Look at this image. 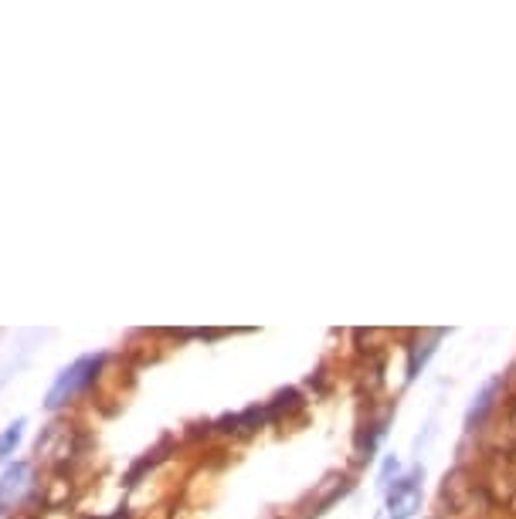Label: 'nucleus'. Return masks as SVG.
<instances>
[{
	"label": "nucleus",
	"instance_id": "1a4fd4ad",
	"mask_svg": "<svg viewBox=\"0 0 516 519\" xmlns=\"http://www.w3.org/2000/svg\"><path fill=\"white\" fill-rule=\"evenodd\" d=\"M496 391H500V380H493V384H486V391L476 397V404H472V408H469V418H466V421H469V428L476 425V421H483V414H486L489 408H493V394H496Z\"/></svg>",
	"mask_w": 516,
	"mask_h": 519
},
{
	"label": "nucleus",
	"instance_id": "20e7f679",
	"mask_svg": "<svg viewBox=\"0 0 516 519\" xmlns=\"http://www.w3.org/2000/svg\"><path fill=\"white\" fill-rule=\"evenodd\" d=\"M79 499V472H41V509L45 513H72Z\"/></svg>",
	"mask_w": 516,
	"mask_h": 519
},
{
	"label": "nucleus",
	"instance_id": "9d476101",
	"mask_svg": "<svg viewBox=\"0 0 516 519\" xmlns=\"http://www.w3.org/2000/svg\"><path fill=\"white\" fill-rule=\"evenodd\" d=\"M96 519H133V516H129V509H126V506H119L116 513H106V516H96Z\"/></svg>",
	"mask_w": 516,
	"mask_h": 519
},
{
	"label": "nucleus",
	"instance_id": "423d86ee",
	"mask_svg": "<svg viewBox=\"0 0 516 519\" xmlns=\"http://www.w3.org/2000/svg\"><path fill=\"white\" fill-rule=\"evenodd\" d=\"M170 448H174V438H163L160 445L146 448V452H143L140 458H136L133 465H129V472H126L123 486H126V489H136V486H140L146 472H153L160 462H167V452H170Z\"/></svg>",
	"mask_w": 516,
	"mask_h": 519
},
{
	"label": "nucleus",
	"instance_id": "9b49d317",
	"mask_svg": "<svg viewBox=\"0 0 516 519\" xmlns=\"http://www.w3.org/2000/svg\"><path fill=\"white\" fill-rule=\"evenodd\" d=\"M394 469H398V462H394V458H387V465H384V472H381V482H387V475H391Z\"/></svg>",
	"mask_w": 516,
	"mask_h": 519
},
{
	"label": "nucleus",
	"instance_id": "6e6552de",
	"mask_svg": "<svg viewBox=\"0 0 516 519\" xmlns=\"http://www.w3.org/2000/svg\"><path fill=\"white\" fill-rule=\"evenodd\" d=\"M24 428H28V421L17 418L0 431V462H7L11 455H17V448H21V441H24Z\"/></svg>",
	"mask_w": 516,
	"mask_h": 519
},
{
	"label": "nucleus",
	"instance_id": "39448f33",
	"mask_svg": "<svg viewBox=\"0 0 516 519\" xmlns=\"http://www.w3.org/2000/svg\"><path fill=\"white\" fill-rule=\"evenodd\" d=\"M418 479H421V472H411V475H404V479L394 482V489L387 492V506H391V516L387 519H408L411 513L418 509Z\"/></svg>",
	"mask_w": 516,
	"mask_h": 519
},
{
	"label": "nucleus",
	"instance_id": "0eeeda50",
	"mask_svg": "<svg viewBox=\"0 0 516 519\" xmlns=\"http://www.w3.org/2000/svg\"><path fill=\"white\" fill-rule=\"evenodd\" d=\"M303 408V394L299 391H279L272 397V401H265V418H269V425H275V421H282L289 411H299Z\"/></svg>",
	"mask_w": 516,
	"mask_h": 519
},
{
	"label": "nucleus",
	"instance_id": "f257e3e1",
	"mask_svg": "<svg viewBox=\"0 0 516 519\" xmlns=\"http://www.w3.org/2000/svg\"><path fill=\"white\" fill-rule=\"evenodd\" d=\"M92 452V435L79 421L55 418L34 441V465H45V472H79V465Z\"/></svg>",
	"mask_w": 516,
	"mask_h": 519
},
{
	"label": "nucleus",
	"instance_id": "f03ea898",
	"mask_svg": "<svg viewBox=\"0 0 516 519\" xmlns=\"http://www.w3.org/2000/svg\"><path fill=\"white\" fill-rule=\"evenodd\" d=\"M106 363H109V353L99 350V353H85L75 363H68L62 374L55 377L51 391L45 394V408L48 411H68L96 391V384L106 377Z\"/></svg>",
	"mask_w": 516,
	"mask_h": 519
},
{
	"label": "nucleus",
	"instance_id": "7ed1b4c3",
	"mask_svg": "<svg viewBox=\"0 0 516 519\" xmlns=\"http://www.w3.org/2000/svg\"><path fill=\"white\" fill-rule=\"evenodd\" d=\"M4 513L28 519L45 516V509H41V475L28 458H17L0 472V516Z\"/></svg>",
	"mask_w": 516,
	"mask_h": 519
}]
</instances>
